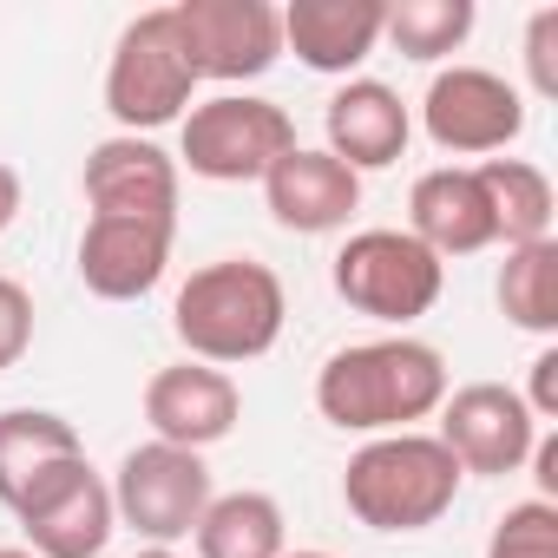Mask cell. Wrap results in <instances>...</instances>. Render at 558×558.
Returning <instances> with one entry per match:
<instances>
[{
    "instance_id": "1",
    "label": "cell",
    "mask_w": 558,
    "mask_h": 558,
    "mask_svg": "<svg viewBox=\"0 0 558 558\" xmlns=\"http://www.w3.org/2000/svg\"><path fill=\"white\" fill-rule=\"evenodd\" d=\"M447 401V355L421 336H375L349 342L316 375V408L342 434H414V421L440 414Z\"/></svg>"
},
{
    "instance_id": "2",
    "label": "cell",
    "mask_w": 558,
    "mask_h": 558,
    "mask_svg": "<svg viewBox=\"0 0 558 558\" xmlns=\"http://www.w3.org/2000/svg\"><path fill=\"white\" fill-rule=\"evenodd\" d=\"M290 316L283 276L256 256H217L204 269H191V283L171 303V336L191 349V362L204 368H230V362H256L276 349Z\"/></svg>"
},
{
    "instance_id": "3",
    "label": "cell",
    "mask_w": 558,
    "mask_h": 558,
    "mask_svg": "<svg viewBox=\"0 0 558 558\" xmlns=\"http://www.w3.org/2000/svg\"><path fill=\"white\" fill-rule=\"evenodd\" d=\"M460 466L434 434H375L342 466V506L368 532H427L460 499Z\"/></svg>"
},
{
    "instance_id": "4",
    "label": "cell",
    "mask_w": 558,
    "mask_h": 558,
    "mask_svg": "<svg viewBox=\"0 0 558 558\" xmlns=\"http://www.w3.org/2000/svg\"><path fill=\"white\" fill-rule=\"evenodd\" d=\"M191 93H197V73H191L178 14L151 8V14L125 21V34L112 47V66H106V112L119 119V132L145 138V132L184 119Z\"/></svg>"
},
{
    "instance_id": "5",
    "label": "cell",
    "mask_w": 558,
    "mask_h": 558,
    "mask_svg": "<svg viewBox=\"0 0 558 558\" xmlns=\"http://www.w3.org/2000/svg\"><path fill=\"white\" fill-rule=\"evenodd\" d=\"M296 151V119L256 99V93H217L204 106L184 112V138H178V165H191V178L210 184H263L276 158Z\"/></svg>"
},
{
    "instance_id": "6",
    "label": "cell",
    "mask_w": 558,
    "mask_h": 558,
    "mask_svg": "<svg viewBox=\"0 0 558 558\" xmlns=\"http://www.w3.org/2000/svg\"><path fill=\"white\" fill-rule=\"evenodd\" d=\"M440 290H447V263L408 230H355L336 250V296L355 316L408 329L440 303Z\"/></svg>"
},
{
    "instance_id": "7",
    "label": "cell",
    "mask_w": 558,
    "mask_h": 558,
    "mask_svg": "<svg viewBox=\"0 0 558 558\" xmlns=\"http://www.w3.org/2000/svg\"><path fill=\"white\" fill-rule=\"evenodd\" d=\"M106 486H112L119 525H132L145 545H165V551L178 538H191L197 519H204V506H210V466H204V453L165 447V440L132 447Z\"/></svg>"
},
{
    "instance_id": "8",
    "label": "cell",
    "mask_w": 558,
    "mask_h": 558,
    "mask_svg": "<svg viewBox=\"0 0 558 558\" xmlns=\"http://www.w3.org/2000/svg\"><path fill=\"white\" fill-rule=\"evenodd\" d=\"M14 519H21L34 558H99V551L112 545V532H119L112 486H106V473H99L86 453L47 466V473L14 499Z\"/></svg>"
},
{
    "instance_id": "9",
    "label": "cell",
    "mask_w": 558,
    "mask_h": 558,
    "mask_svg": "<svg viewBox=\"0 0 558 558\" xmlns=\"http://www.w3.org/2000/svg\"><path fill=\"white\" fill-rule=\"evenodd\" d=\"M197 80H263L283 60V8L269 0H171Z\"/></svg>"
},
{
    "instance_id": "10",
    "label": "cell",
    "mask_w": 558,
    "mask_h": 558,
    "mask_svg": "<svg viewBox=\"0 0 558 558\" xmlns=\"http://www.w3.org/2000/svg\"><path fill=\"white\" fill-rule=\"evenodd\" d=\"M421 125L453 158H493L525 132V93L486 66H447L421 99Z\"/></svg>"
},
{
    "instance_id": "11",
    "label": "cell",
    "mask_w": 558,
    "mask_h": 558,
    "mask_svg": "<svg viewBox=\"0 0 558 558\" xmlns=\"http://www.w3.org/2000/svg\"><path fill=\"white\" fill-rule=\"evenodd\" d=\"M460 473H480V480H506L532 460V440H538V421L532 408L519 401V388L506 381H466V388H447L440 401V434H434Z\"/></svg>"
},
{
    "instance_id": "12",
    "label": "cell",
    "mask_w": 558,
    "mask_h": 558,
    "mask_svg": "<svg viewBox=\"0 0 558 558\" xmlns=\"http://www.w3.org/2000/svg\"><path fill=\"white\" fill-rule=\"evenodd\" d=\"M171 243H178V223H158V217H86L80 283L99 303H138L165 283Z\"/></svg>"
},
{
    "instance_id": "13",
    "label": "cell",
    "mask_w": 558,
    "mask_h": 558,
    "mask_svg": "<svg viewBox=\"0 0 558 558\" xmlns=\"http://www.w3.org/2000/svg\"><path fill=\"white\" fill-rule=\"evenodd\" d=\"M145 421H151V440L165 447H217L236 434L243 421V395L223 368H204V362H171L145 381Z\"/></svg>"
},
{
    "instance_id": "14",
    "label": "cell",
    "mask_w": 558,
    "mask_h": 558,
    "mask_svg": "<svg viewBox=\"0 0 558 558\" xmlns=\"http://www.w3.org/2000/svg\"><path fill=\"white\" fill-rule=\"evenodd\" d=\"M86 204L93 217H158V223H178V158L158 151L151 138H99L86 151Z\"/></svg>"
},
{
    "instance_id": "15",
    "label": "cell",
    "mask_w": 558,
    "mask_h": 558,
    "mask_svg": "<svg viewBox=\"0 0 558 558\" xmlns=\"http://www.w3.org/2000/svg\"><path fill=\"white\" fill-rule=\"evenodd\" d=\"M263 204H269L276 223L296 230V236H329V230H342V223L362 210V178H355L342 158L296 145L290 158H276V165H269V178H263Z\"/></svg>"
},
{
    "instance_id": "16",
    "label": "cell",
    "mask_w": 558,
    "mask_h": 558,
    "mask_svg": "<svg viewBox=\"0 0 558 558\" xmlns=\"http://www.w3.org/2000/svg\"><path fill=\"white\" fill-rule=\"evenodd\" d=\"M408 236L427 243L440 263L447 256H480L499 243V223H493V204H486V184L473 165H440V171H421L414 178V197H408Z\"/></svg>"
},
{
    "instance_id": "17",
    "label": "cell",
    "mask_w": 558,
    "mask_h": 558,
    "mask_svg": "<svg viewBox=\"0 0 558 558\" xmlns=\"http://www.w3.org/2000/svg\"><path fill=\"white\" fill-rule=\"evenodd\" d=\"M323 132H329L323 151L342 158L362 178V171H388L408 151L414 119H408V106H401L395 86H381V80H342V93L323 112Z\"/></svg>"
},
{
    "instance_id": "18",
    "label": "cell",
    "mask_w": 558,
    "mask_h": 558,
    "mask_svg": "<svg viewBox=\"0 0 558 558\" xmlns=\"http://www.w3.org/2000/svg\"><path fill=\"white\" fill-rule=\"evenodd\" d=\"M381 47V0H290L283 8V53L310 73L349 80Z\"/></svg>"
},
{
    "instance_id": "19",
    "label": "cell",
    "mask_w": 558,
    "mask_h": 558,
    "mask_svg": "<svg viewBox=\"0 0 558 558\" xmlns=\"http://www.w3.org/2000/svg\"><path fill=\"white\" fill-rule=\"evenodd\" d=\"M86 440L66 414L53 408H8L0 414V506L14 512V499L60 460H80Z\"/></svg>"
},
{
    "instance_id": "20",
    "label": "cell",
    "mask_w": 558,
    "mask_h": 558,
    "mask_svg": "<svg viewBox=\"0 0 558 558\" xmlns=\"http://www.w3.org/2000/svg\"><path fill=\"white\" fill-rule=\"evenodd\" d=\"M197 558H283V506L269 493H210L197 519Z\"/></svg>"
},
{
    "instance_id": "21",
    "label": "cell",
    "mask_w": 558,
    "mask_h": 558,
    "mask_svg": "<svg viewBox=\"0 0 558 558\" xmlns=\"http://www.w3.org/2000/svg\"><path fill=\"white\" fill-rule=\"evenodd\" d=\"M473 171L486 184V204H493V223H499V243L506 250L551 236L558 197H551V178L538 165H525V158H480Z\"/></svg>"
},
{
    "instance_id": "22",
    "label": "cell",
    "mask_w": 558,
    "mask_h": 558,
    "mask_svg": "<svg viewBox=\"0 0 558 558\" xmlns=\"http://www.w3.org/2000/svg\"><path fill=\"white\" fill-rule=\"evenodd\" d=\"M499 316L525 336H558V236H538V243H519L506 250L499 263Z\"/></svg>"
},
{
    "instance_id": "23",
    "label": "cell",
    "mask_w": 558,
    "mask_h": 558,
    "mask_svg": "<svg viewBox=\"0 0 558 558\" xmlns=\"http://www.w3.org/2000/svg\"><path fill=\"white\" fill-rule=\"evenodd\" d=\"M473 21H480L473 0H395V8H381V40L401 60L434 66V60H447V53L466 47Z\"/></svg>"
},
{
    "instance_id": "24",
    "label": "cell",
    "mask_w": 558,
    "mask_h": 558,
    "mask_svg": "<svg viewBox=\"0 0 558 558\" xmlns=\"http://www.w3.org/2000/svg\"><path fill=\"white\" fill-rule=\"evenodd\" d=\"M486 558H558V506L545 499L506 506V519L486 538Z\"/></svg>"
},
{
    "instance_id": "25",
    "label": "cell",
    "mask_w": 558,
    "mask_h": 558,
    "mask_svg": "<svg viewBox=\"0 0 558 558\" xmlns=\"http://www.w3.org/2000/svg\"><path fill=\"white\" fill-rule=\"evenodd\" d=\"M27 349H34V296H27V283L0 276V375H8Z\"/></svg>"
},
{
    "instance_id": "26",
    "label": "cell",
    "mask_w": 558,
    "mask_h": 558,
    "mask_svg": "<svg viewBox=\"0 0 558 558\" xmlns=\"http://www.w3.org/2000/svg\"><path fill=\"white\" fill-rule=\"evenodd\" d=\"M525 73L538 99H558V8H538L525 27Z\"/></svg>"
},
{
    "instance_id": "27",
    "label": "cell",
    "mask_w": 558,
    "mask_h": 558,
    "mask_svg": "<svg viewBox=\"0 0 558 558\" xmlns=\"http://www.w3.org/2000/svg\"><path fill=\"white\" fill-rule=\"evenodd\" d=\"M532 408V421H558V349L532 355V395H519Z\"/></svg>"
},
{
    "instance_id": "28",
    "label": "cell",
    "mask_w": 558,
    "mask_h": 558,
    "mask_svg": "<svg viewBox=\"0 0 558 558\" xmlns=\"http://www.w3.org/2000/svg\"><path fill=\"white\" fill-rule=\"evenodd\" d=\"M532 480H538V499L551 506L558 499V434H538L532 440Z\"/></svg>"
},
{
    "instance_id": "29",
    "label": "cell",
    "mask_w": 558,
    "mask_h": 558,
    "mask_svg": "<svg viewBox=\"0 0 558 558\" xmlns=\"http://www.w3.org/2000/svg\"><path fill=\"white\" fill-rule=\"evenodd\" d=\"M21 217V171L0 165V236H8V223Z\"/></svg>"
},
{
    "instance_id": "30",
    "label": "cell",
    "mask_w": 558,
    "mask_h": 558,
    "mask_svg": "<svg viewBox=\"0 0 558 558\" xmlns=\"http://www.w3.org/2000/svg\"><path fill=\"white\" fill-rule=\"evenodd\" d=\"M0 558H34V551L27 545H0Z\"/></svg>"
},
{
    "instance_id": "31",
    "label": "cell",
    "mask_w": 558,
    "mask_h": 558,
    "mask_svg": "<svg viewBox=\"0 0 558 558\" xmlns=\"http://www.w3.org/2000/svg\"><path fill=\"white\" fill-rule=\"evenodd\" d=\"M138 558H178V551H165V545H145V551H138Z\"/></svg>"
},
{
    "instance_id": "32",
    "label": "cell",
    "mask_w": 558,
    "mask_h": 558,
    "mask_svg": "<svg viewBox=\"0 0 558 558\" xmlns=\"http://www.w3.org/2000/svg\"><path fill=\"white\" fill-rule=\"evenodd\" d=\"M283 558H329V551H283Z\"/></svg>"
}]
</instances>
